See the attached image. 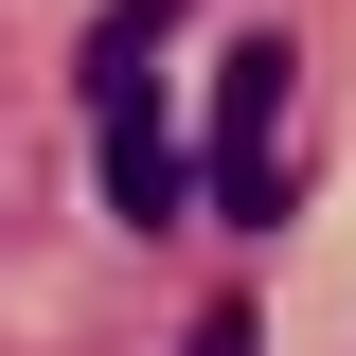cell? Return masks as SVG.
Returning a JSON list of instances; mask_svg holds the SVG:
<instances>
[{"label": "cell", "mask_w": 356, "mask_h": 356, "mask_svg": "<svg viewBox=\"0 0 356 356\" xmlns=\"http://www.w3.org/2000/svg\"><path fill=\"white\" fill-rule=\"evenodd\" d=\"M178 356H267V339H250V303H196V339H178Z\"/></svg>", "instance_id": "cell-4"}, {"label": "cell", "mask_w": 356, "mask_h": 356, "mask_svg": "<svg viewBox=\"0 0 356 356\" xmlns=\"http://www.w3.org/2000/svg\"><path fill=\"white\" fill-rule=\"evenodd\" d=\"M89 143H107V214H125V232H161V214H178V143H161V107H107Z\"/></svg>", "instance_id": "cell-2"}, {"label": "cell", "mask_w": 356, "mask_h": 356, "mask_svg": "<svg viewBox=\"0 0 356 356\" xmlns=\"http://www.w3.org/2000/svg\"><path fill=\"white\" fill-rule=\"evenodd\" d=\"M285 89H303L285 36H232L214 54V214L232 232H285Z\"/></svg>", "instance_id": "cell-1"}, {"label": "cell", "mask_w": 356, "mask_h": 356, "mask_svg": "<svg viewBox=\"0 0 356 356\" xmlns=\"http://www.w3.org/2000/svg\"><path fill=\"white\" fill-rule=\"evenodd\" d=\"M161 36H178V0H107V18H89V72H72L89 125H107V107H143V54H161Z\"/></svg>", "instance_id": "cell-3"}]
</instances>
